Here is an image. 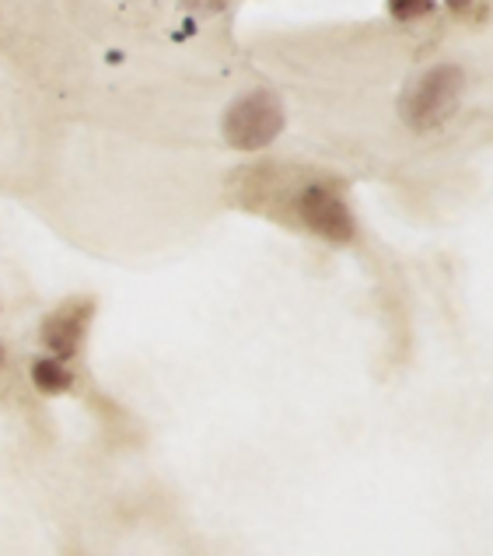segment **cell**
I'll list each match as a JSON object with an SVG mask.
<instances>
[{
    "instance_id": "obj_1",
    "label": "cell",
    "mask_w": 493,
    "mask_h": 556,
    "mask_svg": "<svg viewBox=\"0 0 493 556\" xmlns=\"http://www.w3.org/2000/svg\"><path fill=\"white\" fill-rule=\"evenodd\" d=\"M463 99V71L458 67H431L420 74L403 94V119L413 130H434L455 113Z\"/></svg>"
},
{
    "instance_id": "obj_2",
    "label": "cell",
    "mask_w": 493,
    "mask_h": 556,
    "mask_svg": "<svg viewBox=\"0 0 493 556\" xmlns=\"http://www.w3.org/2000/svg\"><path fill=\"white\" fill-rule=\"evenodd\" d=\"M283 130V105L274 91H249L225 113V137L231 148L260 151Z\"/></svg>"
},
{
    "instance_id": "obj_3",
    "label": "cell",
    "mask_w": 493,
    "mask_h": 556,
    "mask_svg": "<svg viewBox=\"0 0 493 556\" xmlns=\"http://www.w3.org/2000/svg\"><path fill=\"white\" fill-rule=\"evenodd\" d=\"M298 206H301V217H305V225L315 235L329 238V242H350V238H354V217H350L343 200L337 193H329L326 186L305 189L301 200H298Z\"/></svg>"
},
{
    "instance_id": "obj_4",
    "label": "cell",
    "mask_w": 493,
    "mask_h": 556,
    "mask_svg": "<svg viewBox=\"0 0 493 556\" xmlns=\"http://www.w3.org/2000/svg\"><path fill=\"white\" fill-rule=\"evenodd\" d=\"M85 323H88V305H67L60 308L50 323L42 326V340L56 357H71L77 351V343L85 337Z\"/></svg>"
},
{
    "instance_id": "obj_5",
    "label": "cell",
    "mask_w": 493,
    "mask_h": 556,
    "mask_svg": "<svg viewBox=\"0 0 493 556\" xmlns=\"http://www.w3.org/2000/svg\"><path fill=\"white\" fill-rule=\"evenodd\" d=\"M31 381H36L42 392H63V389H71V371L56 361H36L31 364Z\"/></svg>"
},
{
    "instance_id": "obj_6",
    "label": "cell",
    "mask_w": 493,
    "mask_h": 556,
    "mask_svg": "<svg viewBox=\"0 0 493 556\" xmlns=\"http://www.w3.org/2000/svg\"><path fill=\"white\" fill-rule=\"evenodd\" d=\"M431 8H434V0H389V11H392L400 22L424 18V14H431Z\"/></svg>"
},
{
    "instance_id": "obj_7",
    "label": "cell",
    "mask_w": 493,
    "mask_h": 556,
    "mask_svg": "<svg viewBox=\"0 0 493 556\" xmlns=\"http://www.w3.org/2000/svg\"><path fill=\"white\" fill-rule=\"evenodd\" d=\"M186 4L193 8V11H200V14H214V11L225 8L228 0H186Z\"/></svg>"
},
{
    "instance_id": "obj_8",
    "label": "cell",
    "mask_w": 493,
    "mask_h": 556,
    "mask_svg": "<svg viewBox=\"0 0 493 556\" xmlns=\"http://www.w3.org/2000/svg\"><path fill=\"white\" fill-rule=\"evenodd\" d=\"M469 4H472V0H448V8H452V11H466Z\"/></svg>"
},
{
    "instance_id": "obj_9",
    "label": "cell",
    "mask_w": 493,
    "mask_h": 556,
    "mask_svg": "<svg viewBox=\"0 0 493 556\" xmlns=\"http://www.w3.org/2000/svg\"><path fill=\"white\" fill-rule=\"evenodd\" d=\"M0 364H4V354H0Z\"/></svg>"
}]
</instances>
